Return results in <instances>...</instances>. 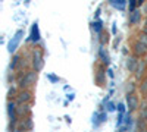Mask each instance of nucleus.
Returning <instances> with one entry per match:
<instances>
[{
	"label": "nucleus",
	"instance_id": "obj_1",
	"mask_svg": "<svg viewBox=\"0 0 147 132\" xmlns=\"http://www.w3.org/2000/svg\"><path fill=\"white\" fill-rule=\"evenodd\" d=\"M37 81V70H28L25 75L22 76V79L19 81V87L24 90V88H28L31 85H34Z\"/></svg>",
	"mask_w": 147,
	"mask_h": 132
},
{
	"label": "nucleus",
	"instance_id": "obj_2",
	"mask_svg": "<svg viewBox=\"0 0 147 132\" xmlns=\"http://www.w3.org/2000/svg\"><path fill=\"white\" fill-rule=\"evenodd\" d=\"M138 104H140V101H138V97H137L136 94H128L127 95V106H128L129 112L137 110L138 109Z\"/></svg>",
	"mask_w": 147,
	"mask_h": 132
},
{
	"label": "nucleus",
	"instance_id": "obj_3",
	"mask_svg": "<svg viewBox=\"0 0 147 132\" xmlns=\"http://www.w3.org/2000/svg\"><path fill=\"white\" fill-rule=\"evenodd\" d=\"M16 109H18V107H16V104L13 101H9L7 103V113H9V119H10V123L12 125L16 122V116H18Z\"/></svg>",
	"mask_w": 147,
	"mask_h": 132
},
{
	"label": "nucleus",
	"instance_id": "obj_4",
	"mask_svg": "<svg viewBox=\"0 0 147 132\" xmlns=\"http://www.w3.org/2000/svg\"><path fill=\"white\" fill-rule=\"evenodd\" d=\"M138 63H140V62L137 60V57H136V56L128 57V60H127V68H128V70L136 74V70H137V68H138Z\"/></svg>",
	"mask_w": 147,
	"mask_h": 132
},
{
	"label": "nucleus",
	"instance_id": "obj_5",
	"mask_svg": "<svg viewBox=\"0 0 147 132\" xmlns=\"http://www.w3.org/2000/svg\"><path fill=\"white\" fill-rule=\"evenodd\" d=\"M132 49H134V53H136V56H144V54L147 53V47H146L144 44H141L140 41L134 43Z\"/></svg>",
	"mask_w": 147,
	"mask_h": 132
},
{
	"label": "nucleus",
	"instance_id": "obj_6",
	"mask_svg": "<svg viewBox=\"0 0 147 132\" xmlns=\"http://www.w3.org/2000/svg\"><path fill=\"white\" fill-rule=\"evenodd\" d=\"M31 100V92L28 90H22L19 94H18V101L21 104H27L28 101Z\"/></svg>",
	"mask_w": 147,
	"mask_h": 132
},
{
	"label": "nucleus",
	"instance_id": "obj_7",
	"mask_svg": "<svg viewBox=\"0 0 147 132\" xmlns=\"http://www.w3.org/2000/svg\"><path fill=\"white\" fill-rule=\"evenodd\" d=\"M34 68H35V70H40L41 69V66H43V56H41V53L38 52V50H35L34 52Z\"/></svg>",
	"mask_w": 147,
	"mask_h": 132
},
{
	"label": "nucleus",
	"instance_id": "obj_8",
	"mask_svg": "<svg viewBox=\"0 0 147 132\" xmlns=\"http://www.w3.org/2000/svg\"><path fill=\"white\" fill-rule=\"evenodd\" d=\"M16 113H18V116H24V115L30 113V106L28 104H19V107L16 109Z\"/></svg>",
	"mask_w": 147,
	"mask_h": 132
},
{
	"label": "nucleus",
	"instance_id": "obj_9",
	"mask_svg": "<svg viewBox=\"0 0 147 132\" xmlns=\"http://www.w3.org/2000/svg\"><path fill=\"white\" fill-rule=\"evenodd\" d=\"M144 69H146V62H144V60H141V62L138 63L137 70H136V78H137V79H140V78H141V75L144 74Z\"/></svg>",
	"mask_w": 147,
	"mask_h": 132
},
{
	"label": "nucleus",
	"instance_id": "obj_10",
	"mask_svg": "<svg viewBox=\"0 0 147 132\" xmlns=\"http://www.w3.org/2000/svg\"><path fill=\"white\" fill-rule=\"evenodd\" d=\"M140 15H141V13H140L138 10H134L132 13L129 15V23H137V22L140 21Z\"/></svg>",
	"mask_w": 147,
	"mask_h": 132
},
{
	"label": "nucleus",
	"instance_id": "obj_11",
	"mask_svg": "<svg viewBox=\"0 0 147 132\" xmlns=\"http://www.w3.org/2000/svg\"><path fill=\"white\" fill-rule=\"evenodd\" d=\"M140 91H141V94L147 95V78H144V79L141 81V84H140Z\"/></svg>",
	"mask_w": 147,
	"mask_h": 132
},
{
	"label": "nucleus",
	"instance_id": "obj_12",
	"mask_svg": "<svg viewBox=\"0 0 147 132\" xmlns=\"http://www.w3.org/2000/svg\"><path fill=\"white\" fill-rule=\"evenodd\" d=\"M138 41H140V43H141V44H144V46H146V47H147V35H146V34H143V32H141V34H140V35H138Z\"/></svg>",
	"mask_w": 147,
	"mask_h": 132
},
{
	"label": "nucleus",
	"instance_id": "obj_13",
	"mask_svg": "<svg viewBox=\"0 0 147 132\" xmlns=\"http://www.w3.org/2000/svg\"><path fill=\"white\" fill-rule=\"evenodd\" d=\"M134 90H136V85H134V82H128V87H127L128 94H134Z\"/></svg>",
	"mask_w": 147,
	"mask_h": 132
},
{
	"label": "nucleus",
	"instance_id": "obj_14",
	"mask_svg": "<svg viewBox=\"0 0 147 132\" xmlns=\"http://www.w3.org/2000/svg\"><path fill=\"white\" fill-rule=\"evenodd\" d=\"M141 119H143V121L146 122V125H147V107L141 110Z\"/></svg>",
	"mask_w": 147,
	"mask_h": 132
},
{
	"label": "nucleus",
	"instance_id": "obj_15",
	"mask_svg": "<svg viewBox=\"0 0 147 132\" xmlns=\"http://www.w3.org/2000/svg\"><path fill=\"white\" fill-rule=\"evenodd\" d=\"M24 128H27V129H31V128H32V121H31V117H28V119H27L25 126H24Z\"/></svg>",
	"mask_w": 147,
	"mask_h": 132
},
{
	"label": "nucleus",
	"instance_id": "obj_16",
	"mask_svg": "<svg viewBox=\"0 0 147 132\" xmlns=\"http://www.w3.org/2000/svg\"><path fill=\"white\" fill-rule=\"evenodd\" d=\"M143 12L147 15V3H144V5H143Z\"/></svg>",
	"mask_w": 147,
	"mask_h": 132
},
{
	"label": "nucleus",
	"instance_id": "obj_17",
	"mask_svg": "<svg viewBox=\"0 0 147 132\" xmlns=\"http://www.w3.org/2000/svg\"><path fill=\"white\" fill-rule=\"evenodd\" d=\"M141 32H143V34H146V35H147V27H144V28H143V31H141Z\"/></svg>",
	"mask_w": 147,
	"mask_h": 132
},
{
	"label": "nucleus",
	"instance_id": "obj_18",
	"mask_svg": "<svg viewBox=\"0 0 147 132\" xmlns=\"http://www.w3.org/2000/svg\"><path fill=\"white\" fill-rule=\"evenodd\" d=\"M140 132H147V128L146 129H140Z\"/></svg>",
	"mask_w": 147,
	"mask_h": 132
},
{
	"label": "nucleus",
	"instance_id": "obj_19",
	"mask_svg": "<svg viewBox=\"0 0 147 132\" xmlns=\"http://www.w3.org/2000/svg\"><path fill=\"white\" fill-rule=\"evenodd\" d=\"M146 27H147V19H146Z\"/></svg>",
	"mask_w": 147,
	"mask_h": 132
}]
</instances>
